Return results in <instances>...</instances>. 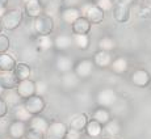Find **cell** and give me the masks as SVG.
<instances>
[{"instance_id": "obj_5", "label": "cell", "mask_w": 151, "mask_h": 139, "mask_svg": "<svg viewBox=\"0 0 151 139\" xmlns=\"http://www.w3.org/2000/svg\"><path fill=\"white\" fill-rule=\"evenodd\" d=\"M93 67H95V63L92 59H80L79 62L75 63V67H74V72L76 74V76L79 79H87L92 75L93 72Z\"/></svg>"}, {"instance_id": "obj_2", "label": "cell", "mask_w": 151, "mask_h": 139, "mask_svg": "<svg viewBox=\"0 0 151 139\" xmlns=\"http://www.w3.org/2000/svg\"><path fill=\"white\" fill-rule=\"evenodd\" d=\"M21 21H22L21 11L14 8V9L8 11L7 14L3 17L1 25H3V28L7 29V30H14V29H17L21 25Z\"/></svg>"}, {"instance_id": "obj_31", "label": "cell", "mask_w": 151, "mask_h": 139, "mask_svg": "<svg viewBox=\"0 0 151 139\" xmlns=\"http://www.w3.org/2000/svg\"><path fill=\"white\" fill-rule=\"evenodd\" d=\"M104 130H105V133L108 135H110V137H116V135H118L121 133V125L117 120H110L109 122L104 126Z\"/></svg>"}, {"instance_id": "obj_42", "label": "cell", "mask_w": 151, "mask_h": 139, "mask_svg": "<svg viewBox=\"0 0 151 139\" xmlns=\"http://www.w3.org/2000/svg\"><path fill=\"white\" fill-rule=\"evenodd\" d=\"M29 1H33V0H22V3H24V4H27V3H29Z\"/></svg>"}, {"instance_id": "obj_26", "label": "cell", "mask_w": 151, "mask_h": 139, "mask_svg": "<svg viewBox=\"0 0 151 139\" xmlns=\"http://www.w3.org/2000/svg\"><path fill=\"white\" fill-rule=\"evenodd\" d=\"M16 64H17L16 60H14L13 57H11L9 54H7V53L0 54V71L1 72L13 71Z\"/></svg>"}, {"instance_id": "obj_29", "label": "cell", "mask_w": 151, "mask_h": 139, "mask_svg": "<svg viewBox=\"0 0 151 139\" xmlns=\"http://www.w3.org/2000/svg\"><path fill=\"white\" fill-rule=\"evenodd\" d=\"M99 49L103 51H108V53H110L112 50H114L116 46H117V43H116V41L112 38V37H103V38L99 39Z\"/></svg>"}, {"instance_id": "obj_25", "label": "cell", "mask_w": 151, "mask_h": 139, "mask_svg": "<svg viewBox=\"0 0 151 139\" xmlns=\"http://www.w3.org/2000/svg\"><path fill=\"white\" fill-rule=\"evenodd\" d=\"M79 77L76 76L75 72H68V74H63V76L60 77V84L62 87H65L66 89H74L79 84Z\"/></svg>"}, {"instance_id": "obj_15", "label": "cell", "mask_w": 151, "mask_h": 139, "mask_svg": "<svg viewBox=\"0 0 151 139\" xmlns=\"http://www.w3.org/2000/svg\"><path fill=\"white\" fill-rule=\"evenodd\" d=\"M91 27H92L91 22L84 16H82L71 25V30L72 34H88L91 32Z\"/></svg>"}, {"instance_id": "obj_45", "label": "cell", "mask_w": 151, "mask_h": 139, "mask_svg": "<svg viewBox=\"0 0 151 139\" xmlns=\"http://www.w3.org/2000/svg\"><path fill=\"white\" fill-rule=\"evenodd\" d=\"M150 88H151V83H150Z\"/></svg>"}, {"instance_id": "obj_20", "label": "cell", "mask_w": 151, "mask_h": 139, "mask_svg": "<svg viewBox=\"0 0 151 139\" xmlns=\"http://www.w3.org/2000/svg\"><path fill=\"white\" fill-rule=\"evenodd\" d=\"M72 45H74L72 36H67V34H60V36L55 37V39H54V47L59 51L68 50Z\"/></svg>"}, {"instance_id": "obj_35", "label": "cell", "mask_w": 151, "mask_h": 139, "mask_svg": "<svg viewBox=\"0 0 151 139\" xmlns=\"http://www.w3.org/2000/svg\"><path fill=\"white\" fill-rule=\"evenodd\" d=\"M11 46V41L7 36H3L0 34V54H4L7 53V50L9 49Z\"/></svg>"}, {"instance_id": "obj_6", "label": "cell", "mask_w": 151, "mask_h": 139, "mask_svg": "<svg viewBox=\"0 0 151 139\" xmlns=\"http://www.w3.org/2000/svg\"><path fill=\"white\" fill-rule=\"evenodd\" d=\"M24 105L32 115H40V113H42L43 109H45L46 104H45V100L42 98V96L34 95V96L24 100Z\"/></svg>"}, {"instance_id": "obj_38", "label": "cell", "mask_w": 151, "mask_h": 139, "mask_svg": "<svg viewBox=\"0 0 151 139\" xmlns=\"http://www.w3.org/2000/svg\"><path fill=\"white\" fill-rule=\"evenodd\" d=\"M66 139H80V131H76V130L68 129L67 135H66Z\"/></svg>"}, {"instance_id": "obj_4", "label": "cell", "mask_w": 151, "mask_h": 139, "mask_svg": "<svg viewBox=\"0 0 151 139\" xmlns=\"http://www.w3.org/2000/svg\"><path fill=\"white\" fill-rule=\"evenodd\" d=\"M67 131L68 127L65 123L59 122V121H54L49 126L47 131L45 134V139H66Z\"/></svg>"}, {"instance_id": "obj_28", "label": "cell", "mask_w": 151, "mask_h": 139, "mask_svg": "<svg viewBox=\"0 0 151 139\" xmlns=\"http://www.w3.org/2000/svg\"><path fill=\"white\" fill-rule=\"evenodd\" d=\"M74 45L79 50H87L89 47V36L88 34H72Z\"/></svg>"}, {"instance_id": "obj_1", "label": "cell", "mask_w": 151, "mask_h": 139, "mask_svg": "<svg viewBox=\"0 0 151 139\" xmlns=\"http://www.w3.org/2000/svg\"><path fill=\"white\" fill-rule=\"evenodd\" d=\"M33 28L38 36H49L54 30V20L53 17L42 14V16L34 19Z\"/></svg>"}, {"instance_id": "obj_32", "label": "cell", "mask_w": 151, "mask_h": 139, "mask_svg": "<svg viewBox=\"0 0 151 139\" xmlns=\"http://www.w3.org/2000/svg\"><path fill=\"white\" fill-rule=\"evenodd\" d=\"M37 46L41 50L46 51L49 49L54 47V39H51L50 36H38V38H37Z\"/></svg>"}, {"instance_id": "obj_44", "label": "cell", "mask_w": 151, "mask_h": 139, "mask_svg": "<svg viewBox=\"0 0 151 139\" xmlns=\"http://www.w3.org/2000/svg\"><path fill=\"white\" fill-rule=\"evenodd\" d=\"M92 1H99V0H92Z\"/></svg>"}, {"instance_id": "obj_16", "label": "cell", "mask_w": 151, "mask_h": 139, "mask_svg": "<svg viewBox=\"0 0 151 139\" xmlns=\"http://www.w3.org/2000/svg\"><path fill=\"white\" fill-rule=\"evenodd\" d=\"M112 62H113L112 55H110V53H108V51L99 50L97 53L93 55V63H95V66H97L99 68L110 67Z\"/></svg>"}, {"instance_id": "obj_34", "label": "cell", "mask_w": 151, "mask_h": 139, "mask_svg": "<svg viewBox=\"0 0 151 139\" xmlns=\"http://www.w3.org/2000/svg\"><path fill=\"white\" fill-rule=\"evenodd\" d=\"M47 92V83L43 80L36 82V95L37 96H43Z\"/></svg>"}, {"instance_id": "obj_11", "label": "cell", "mask_w": 151, "mask_h": 139, "mask_svg": "<svg viewBox=\"0 0 151 139\" xmlns=\"http://www.w3.org/2000/svg\"><path fill=\"white\" fill-rule=\"evenodd\" d=\"M113 19L120 24H125L130 19V8L125 3H118L113 8Z\"/></svg>"}, {"instance_id": "obj_18", "label": "cell", "mask_w": 151, "mask_h": 139, "mask_svg": "<svg viewBox=\"0 0 151 139\" xmlns=\"http://www.w3.org/2000/svg\"><path fill=\"white\" fill-rule=\"evenodd\" d=\"M75 64L68 57H65V55H60L55 60V68L58 70L59 72L62 74H68V72H72Z\"/></svg>"}, {"instance_id": "obj_8", "label": "cell", "mask_w": 151, "mask_h": 139, "mask_svg": "<svg viewBox=\"0 0 151 139\" xmlns=\"http://www.w3.org/2000/svg\"><path fill=\"white\" fill-rule=\"evenodd\" d=\"M130 80H132V83L134 84L135 87L145 88V87L150 85V83H151V75H150L149 71H146V70L139 68V70H135V71L132 74V76H130Z\"/></svg>"}, {"instance_id": "obj_40", "label": "cell", "mask_w": 151, "mask_h": 139, "mask_svg": "<svg viewBox=\"0 0 151 139\" xmlns=\"http://www.w3.org/2000/svg\"><path fill=\"white\" fill-rule=\"evenodd\" d=\"M4 95H5V89H4V87H3L1 84H0V98L4 96Z\"/></svg>"}, {"instance_id": "obj_30", "label": "cell", "mask_w": 151, "mask_h": 139, "mask_svg": "<svg viewBox=\"0 0 151 139\" xmlns=\"http://www.w3.org/2000/svg\"><path fill=\"white\" fill-rule=\"evenodd\" d=\"M20 100H22L21 97H20V95L17 93L16 89H13V91H7L4 95V101L7 102L8 106H17L20 105Z\"/></svg>"}, {"instance_id": "obj_10", "label": "cell", "mask_w": 151, "mask_h": 139, "mask_svg": "<svg viewBox=\"0 0 151 139\" xmlns=\"http://www.w3.org/2000/svg\"><path fill=\"white\" fill-rule=\"evenodd\" d=\"M8 137L11 139H22L27 135V122L21 121H13L8 126Z\"/></svg>"}, {"instance_id": "obj_37", "label": "cell", "mask_w": 151, "mask_h": 139, "mask_svg": "<svg viewBox=\"0 0 151 139\" xmlns=\"http://www.w3.org/2000/svg\"><path fill=\"white\" fill-rule=\"evenodd\" d=\"M8 108H9V106L7 105V102L4 101V98H0V118H3V117L7 115Z\"/></svg>"}, {"instance_id": "obj_3", "label": "cell", "mask_w": 151, "mask_h": 139, "mask_svg": "<svg viewBox=\"0 0 151 139\" xmlns=\"http://www.w3.org/2000/svg\"><path fill=\"white\" fill-rule=\"evenodd\" d=\"M117 101V93L112 88H104L97 92L96 95V102L101 108H110Z\"/></svg>"}, {"instance_id": "obj_23", "label": "cell", "mask_w": 151, "mask_h": 139, "mask_svg": "<svg viewBox=\"0 0 151 139\" xmlns=\"http://www.w3.org/2000/svg\"><path fill=\"white\" fill-rule=\"evenodd\" d=\"M13 72H14V75L17 76V79H19L20 82H22V80L29 79V76H30V74H32V68H30V66H29L28 63L19 62L16 64V67H14Z\"/></svg>"}, {"instance_id": "obj_39", "label": "cell", "mask_w": 151, "mask_h": 139, "mask_svg": "<svg viewBox=\"0 0 151 139\" xmlns=\"http://www.w3.org/2000/svg\"><path fill=\"white\" fill-rule=\"evenodd\" d=\"M7 12H8V11H7V8H5V7H3V5H0V21H1V20H3V17H4L5 14H7Z\"/></svg>"}, {"instance_id": "obj_24", "label": "cell", "mask_w": 151, "mask_h": 139, "mask_svg": "<svg viewBox=\"0 0 151 139\" xmlns=\"http://www.w3.org/2000/svg\"><path fill=\"white\" fill-rule=\"evenodd\" d=\"M13 118L14 121H21V122H29V121L33 118V115L28 112V109L25 108L24 104H20V105L14 106L13 110Z\"/></svg>"}, {"instance_id": "obj_21", "label": "cell", "mask_w": 151, "mask_h": 139, "mask_svg": "<svg viewBox=\"0 0 151 139\" xmlns=\"http://www.w3.org/2000/svg\"><path fill=\"white\" fill-rule=\"evenodd\" d=\"M92 120L97 121L99 123H101L103 126H105L106 123L112 120V115H110V112L106 108H97L95 109L93 113H92Z\"/></svg>"}, {"instance_id": "obj_12", "label": "cell", "mask_w": 151, "mask_h": 139, "mask_svg": "<svg viewBox=\"0 0 151 139\" xmlns=\"http://www.w3.org/2000/svg\"><path fill=\"white\" fill-rule=\"evenodd\" d=\"M20 80L17 79V76L14 75L13 71L8 72H0V84L4 87L5 91H13L17 88Z\"/></svg>"}, {"instance_id": "obj_17", "label": "cell", "mask_w": 151, "mask_h": 139, "mask_svg": "<svg viewBox=\"0 0 151 139\" xmlns=\"http://www.w3.org/2000/svg\"><path fill=\"white\" fill-rule=\"evenodd\" d=\"M49 126H50L49 121L46 120V118L41 117V115H33V118L29 121V127H30L32 130L42 133V134H46Z\"/></svg>"}, {"instance_id": "obj_33", "label": "cell", "mask_w": 151, "mask_h": 139, "mask_svg": "<svg viewBox=\"0 0 151 139\" xmlns=\"http://www.w3.org/2000/svg\"><path fill=\"white\" fill-rule=\"evenodd\" d=\"M96 5L100 9H103L104 12H108V11H112L113 8H114V5H113V1L112 0H99L96 1Z\"/></svg>"}, {"instance_id": "obj_36", "label": "cell", "mask_w": 151, "mask_h": 139, "mask_svg": "<svg viewBox=\"0 0 151 139\" xmlns=\"http://www.w3.org/2000/svg\"><path fill=\"white\" fill-rule=\"evenodd\" d=\"M25 139H45V134L40 131H36V130H29L25 135Z\"/></svg>"}, {"instance_id": "obj_27", "label": "cell", "mask_w": 151, "mask_h": 139, "mask_svg": "<svg viewBox=\"0 0 151 139\" xmlns=\"http://www.w3.org/2000/svg\"><path fill=\"white\" fill-rule=\"evenodd\" d=\"M103 125L101 123H99L97 121L95 120H89L88 121V125L86 127V133L88 137L91 138H97L101 135V133H103Z\"/></svg>"}, {"instance_id": "obj_22", "label": "cell", "mask_w": 151, "mask_h": 139, "mask_svg": "<svg viewBox=\"0 0 151 139\" xmlns=\"http://www.w3.org/2000/svg\"><path fill=\"white\" fill-rule=\"evenodd\" d=\"M127 68H129V62H127V59L124 57H118V58H116V59H113L112 64H110V70L117 75L125 74V72L127 71Z\"/></svg>"}, {"instance_id": "obj_43", "label": "cell", "mask_w": 151, "mask_h": 139, "mask_svg": "<svg viewBox=\"0 0 151 139\" xmlns=\"http://www.w3.org/2000/svg\"><path fill=\"white\" fill-rule=\"evenodd\" d=\"M1 29H3V25H1V21H0V33H1Z\"/></svg>"}, {"instance_id": "obj_19", "label": "cell", "mask_w": 151, "mask_h": 139, "mask_svg": "<svg viewBox=\"0 0 151 139\" xmlns=\"http://www.w3.org/2000/svg\"><path fill=\"white\" fill-rule=\"evenodd\" d=\"M88 117L87 114H78L70 121V125H68V129H72V130H76V131H80L82 133L83 130H86L87 125H88Z\"/></svg>"}, {"instance_id": "obj_41", "label": "cell", "mask_w": 151, "mask_h": 139, "mask_svg": "<svg viewBox=\"0 0 151 139\" xmlns=\"http://www.w3.org/2000/svg\"><path fill=\"white\" fill-rule=\"evenodd\" d=\"M8 3V0H0V5H3V7H5Z\"/></svg>"}, {"instance_id": "obj_13", "label": "cell", "mask_w": 151, "mask_h": 139, "mask_svg": "<svg viewBox=\"0 0 151 139\" xmlns=\"http://www.w3.org/2000/svg\"><path fill=\"white\" fill-rule=\"evenodd\" d=\"M82 17V11L76 7H68V8H65V9L60 12V19L65 24H70L72 25L78 19Z\"/></svg>"}, {"instance_id": "obj_9", "label": "cell", "mask_w": 151, "mask_h": 139, "mask_svg": "<svg viewBox=\"0 0 151 139\" xmlns=\"http://www.w3.org/2000/svg\"><path fill=\"white\" fill-rule=\"evenodd\" d=\"M16 91L22 100H27V98L36 95V82H33V80H30V79L22 80V82L19 83Z\"/></svg>"}, {"instance_id": "obj_7", "label": "cell", "mask_w": 151, "mask_h": 139, "mask_svg": "<svg viewBox=\"0 0 151 139\" xmlns=\"http://www.w3.org/2000/svg\"><path fill=\"white\" fill-rule=\"evenodd\" d=\"M84 17L91 24L97 25V24H101L103 20L105 19V12L103 9H100L96 4H92V5H88L87 9L84 11Z\"/></svg>"}, {"instance_id": "obj_14", "label": "cell", "mask_w": 151, "mask_h": 139, "mask_svg": "<svg viewBox=\"0 0 151 139\" xmlns=\"http://www.w3.org/2000/svg\"><path fill=\"white\" fill-rule=\"evenodd\" d=\"M24 9L27 16L32 17V19H37V17L42 16V12H43L42 3L40 0H33V1H29L27 4H24Z\"/></svg>"}]
</instances>
